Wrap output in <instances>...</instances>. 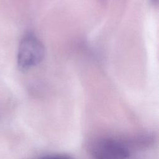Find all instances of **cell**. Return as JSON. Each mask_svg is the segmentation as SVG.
Segmentation results:
<instances>
[{"label": "cell", "instance_id": "6da1fadb", "mask_svg": "<svg viewBox=\"0 0 159 159\" xmlns=\"http://www.w3.org/2000/svg\"><path fill=\"white\" fill-rule=\"evenodd\" d=\"M45 48L32 33H27L22 38L17 51V64L20 71H26L37 65L43 60Z\"/></svg>", "mask_w": 159, "mask_h": 159}, {"label": "cell", "instance_id": "7a4b0ae2", "mask_svg": "<svg viewBox=\"0 0 159 159\" xmlns=\"http://www.w3.org/2000/svg\"><path fill=\"white\" fill-rule=\"evenodd\" d=\"M91 154L95 159H126L129 157L128 148L112 139H100L91 146Z\"/></svg>", "mask_w": 159, "mask_h": 159}, {"label": "cell", "instance_id": "3957f363", "mask_svg": "<svg viewBox=\"0 0 159 159\" xmlns=\"http://www.w3.org/2000/svg\"><path fill=\"white\" fill-rule=\"evenodd\" d=\"M42 159H72L71 157L66 155H50V156H47Z\"/></svg>", "mask_w": 159, "mask_h": 159}]
</instances>
